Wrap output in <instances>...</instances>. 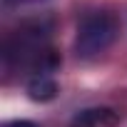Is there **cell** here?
I'll return each instance as SVG.
<instances>
[{
	"label": "cell",
	"mask_w": 127,
	"mask_h": 127,
	"mask_svg": "<svg viewBox=\"0 0 127 127\" xmlns=\"http://www.w3.org/2000/svg\"><path fill=\"white\" fill-rule=\"evenodd\" d=\"M115 35H117V23L112 15H107V13L87 15L77 28V40H75L77 55L80 57H95V55L105 52L112 45Z\"/></svg>",
	"instance_id": "obj_1"
},
{
	"label": "cell",
	"mask_w": 127,
	"mask_h": 127,
	"mask_svg": "<svg viewBox=\"0 0 127 127\" xmlns=\"http://www.w3.org/2000/svg\"><path fill=\"white\" fill-rule=\"evenodd\" d=\"M28 95L32 100H40V102H47L57 95V82L50 77V75H35L30 82H28Z\"/></svg>",
	"instance_id": "obj_2"
},
{
	"label": "cell",
	"mask_w": 127,
	"mask_h": 127,
	"mask_svg": "<svg viewBox=\"0 0 127 127\" xmlns=\"http://www.w3.org/2000/svg\"><path fill=\"white\" fill-rule=\"evenodd\" d=\"M75 127H95V125H92V122H87V120H85V117L80 115V117L75 120Z\"/></svg>",
	"instance_id": "obj_3"
},
{
	"label": "cell",
	"mask_w": 127,
	"mask_h": 127,
	"mask_svg": "<svg viewBox=\"0 0 127 127\" xmlns=\"http://www.w3.org/2000/svg\"><path fill=\"white\" fill-rule=\"evenodd\" d=\"M8 127H35V125H32V122H20V120H18V122H10Z\"/></svg>",
	"instance_id": "obj_4"
}]
</instances>
